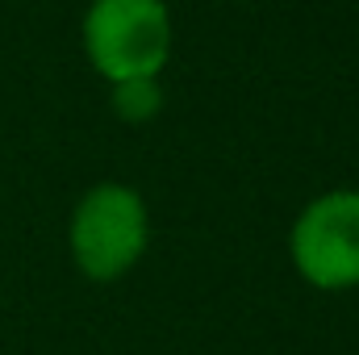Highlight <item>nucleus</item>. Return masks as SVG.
I'll use <instances>...</instances> for the list:
<instances>
[{
    "instance_id": "nucleus-3",
    "label": "nucleus",
    "mask_w": 359,
    "mask_h": 355,
    "mask_svg": "<svg viewBox=\"0 0 359 355\" xmlns=\"http://www.w3.org/2000/svg\"><path fill=\"white\" fill-rule=\"evenodd\" d=\"M288 251L297 272L326 293H343L359 284V192L334 188L309 201L288 234Z\"/></svg>"
},
{
    "instance_id": "nucleus-2",
    "label": "nucleus",
    "mask_w": 359,
    "mask_h": 355,
    "mask_svg": "<svg viewBox=\"0 0 359 355\" xmlns=\"http://www.w3.org/2000/svg\"><path fill=\"white\" fill-rule=\"evenodd\" d=\"M84 51L109 84L159 76L172 55V13L163 0H92Z\"/></svg>"
},
{
    "instance_id": "nucleus-4",
    "label": "nucleus",
    "mask_w": 359,
    "mask_h": 355,
    "mask_svg": "<svg viewBox=\"0 0 359 355\" xmlns=\"http://www.w3.org/2000/svg\"><path fill=\"white\" fill-rule=\"evenodd\" d=\"M113 113L130 126H147L163 113V88L159 76H138V80H117L113 84Z\"/></svg>"
},
{
    "instance_id": "nucleus-1",
    "label": "nucleus",
    "mask_w": 359,
    "mask_h": 355,
    "mask_svg": "<svg viewBox=\"0 0 359 355\" xmlns=\"http://www.w3.org/2000/svg\"><path fill=\"white\" fill-rule=\"evenodd\" d=\"M151 239V217H147V201L130 188V184H96L80 196V205L72 209V226H67V243H72V260L88 280H117L142 260Z\"/></svg>"
}]
</instances>
